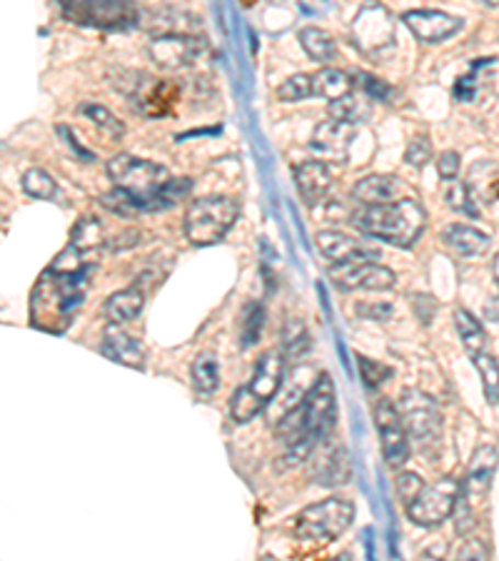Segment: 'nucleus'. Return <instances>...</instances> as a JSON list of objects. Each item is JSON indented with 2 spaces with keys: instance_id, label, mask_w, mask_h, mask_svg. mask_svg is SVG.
I'll return each instance as SVG.
<instances>
[{
  "instance_id": "35",
  "label": "nucleus",
  "mask_w": 499,
  "mask_h": 561,
  "mask_svg": "<svg viewBox=\"0 0 499 561\" xmlns=\"http://www.w3.org/2000/svg\"><path fill=\"white\" fill-rule=\"evenodd\" d=\"M103 205L107 210L121 215V217H131V215H138V213H150V203L143 201V197L128 193V190H121L115 187L113 193L103 195Z\"/></svg>"
},
{
  "instance_id": "10",
  "label": "nucleus",
  "mask_w": 499,
  "mask_h": 561,
  "mask_svg": "<svg viewBox=\"0 0 499 561\" xmlns=\"http://www.w3.org/2000/svg\"><path fill=\"white\" fill-rule=\"evenodd\" d=\"M460 500L462 484L455 477H442L440 482H434L432 486H424V490L407 504V517H410L417 527H440V524H444L452 514H455Z\"/></svg>"
},
{
  "instance_id": "47",
  "label": "nucleus",
  "mask_w": 499,
  "mask_h": 561,
  "mask_svg": "<svg viewBox=\"0 0 499 561\" xmlns=\"http://www.w3.org/2000/svg\"><path fill=\"white\" fill-rule=\"evenodd\" d=\"M360 78H362L360 85H362V90H365L370 98H375V101L389 103V93H393V90H389L385 83H379L377 78H370V76H360Z\"/></svg>"
},
{
  "instance_id": "3",
  "label": "nucleus",
  "mask_w": 499,
  "mask_h": 561,
  "mask_svg": "<svg viewBox=\"0 0 499 561\" xmlns=\"http://www.w3.org/2000/svg\"><path fill=\"white\" fill-rule=\"evenodd\" d=\"M352 222L370 238L389 242L395 248H410L420 240L428 225V213L415 197H399L385 205H362Z\"/></svg>"
},
{
  "instance_id": "11",
  "label": "nucleus",
  "mask_w": 499,
  "mask_h": 561,
  "mask_svg": "<svg viewBox=\"0 0 499 561\" xmlns=\"http://www.w3.org/2000/svg\"><path fill=\"white\" fill-rule=\"evenodd\" d=\"M107 178L113 180L115 187L128 190V193L150 203V197L170 180V170L152 160H143L135 156H115L107 162Z\"/></svg>"
},
{
  "instance_id": "36",
  "label": "nucleus",
  "mask_w": 499,
  "mask_h": 561,
  "mask_svg": "<svg viewBox=\"0 0 499 561\" xmlns=\"http://www.w3.org/2000/svg\"><path fill=\"white\" fill-rule=\"evenodd\" d=\"M472 362H475L479 377H483V389L489 404H499V362L487 355V352H477L472 355Z\"/></svg>"
},
{
  "instance_id": "37",
  "label": "nucleus",
  "mask_w": 499,
  "mask_h": 561,
  "mask_svg": "<svg viewBox=\"0 0 499 561\" xmlns=\"http://www.w3.org/2000/svg\"><path fill=\"white\" fill-rule=\"evenodd\" d=\"M23 190L31 197H35V201H50V197L56 195L58 185H56V180H53V175L45 173V170L33 168L23 175Z\"/></svg>"
},
{
  "instance_id": "15",
  "label": "nucleus",
  "mask_w": 499,
  "mask_h": 561,
  "mask_svg": "<svg viewBox=\"0 0 499 561\" xmlns=\"http://www.w3.org/2000/svg\"><path fill=\"white\" fill-rule=\"evenodd\" d=\"M332 279L340 289L355 293V289H370V293H385L393 289L397 277L377 262H350V265H334Z\"/></svg>"
},
{
  "instance_id": "28",
  "label": "nucleus",
  "mask_w": 499,
  "mask_h": 561,
  "mask_svg": "<svg viewBox=\"0 0 499 561\" xmlns=\"http://www.w3.org/2000/svg\"><path fill=\"white\" fill-rule=\"evenodd\" d=\"M352 85H355V80H352L350 72L338 70V68H322L320 72H315L313 76V90L317 98H325V101H338V98L352 93Z\"/></svg>"
},
{
  "instance_id": "26",
  "label": "nucleus",
  "mask_w": 499,
  "mask_h": 561,
  "mask_svg": "<svg viewBox=\"0 0 499 561\" xmlns=\"http://www.w3.org/2000/svg\"><path fill=\"white\" fill-rule=\"evenodd\" d=\"M143 305H145V297L140 289L128 287V289H117L115 295L107 297L103 305V312L111 324H123V322L135 320V317L140 314Z\"/></svg>"
},
{
  "instance_id": "40",
  "label": "nucleus",
  "mask_w": 499,
  "mask_h": 561,
  "mask_svg": "<svg viewBox=\"0 0 499 561\" xmlns=\"http://www.w3.org/2000/svg\"><path fill=\"white\" fill-rule=\"evenodd\" d=\"M358 365H360V375H362V379H365V385L370 389L383 387L387 379L393 377V369H389L387 365H383V362H377V359H370V357L358 355Z\"/></svg>"
},
{
  "instance_id": "48",
  "label": "nucleus",
  "mask_w": 499,
  "mask_h": 561,
  "mask_svg": "<svg viewBox=\"0 0 499 561\" xmlns=\"http://www.w3.org/2000/svg\"><path fill=\"white\" fill-rule=\"evenodd\" d=\"M60 135H63V138H66V142H68V148H72V150H76V152H78V156H80V158H83L86 162H93V160H95V156H93V152H88V150L83 148V145H80V142L76 140V135H72V130H68V128H60Z\"/></svg>"
},
{
  "instance_id": "16",
  "label": "nucleus",
  "mask_w": 499,
  "mask_h": 561,
  "mask_svg": "<svg viewBox=\"0 0 499 561\" xmlns=\"http://www.w3.org/2000/svg\"><path fill=\"white\" fill-rule=\"evenodd\" d=\"M402 21L417 41L430 45L455 38V35L465 28V21H462V18L442 11H428V8H417V11L405 13Z\"/></svg>"
},
{
  "instance_id": "42",
  "label": "nucleus",
  "mask_w": 499,
  "mask_h": 561,
  "mask_svg": "<svg viewBox=\"0 0 499 561\" xmlns=\"http://www.w3.org/2000/svg\"><path fill=\"white\" fill-rule=\"evenodd\" d=\"M307 347H310V334H307L305 324L297 320H290L285 328V350L295 357V355H303Z\"/></svg>"
},
{
  "instance_id": "17",
  "label": "nucleus",
  "mask_w": 499,
  "mask_h": 561,
  "mask_svg": "<svg viewBox=\"0 0 499 561\" xmlns=\"http://www.w3.org/2000/svg\"><path fill=\"white\" fill-rule=\"evenodd\" d=\"M317 250L328 257L332 265H350V262H372L379 257V250L372 248L370 242L350 238V234L338 230L317 232Z\"/></svg>"
},
{
  "instance_id": "51",
  "label": "nucleus",
  "mask_w": 499,
  "mask_h": 561,
  "mask_svg": "<svg viewBox=\"0 0 499 561\" xmlns=\"http://www.w3.org/2000/svg\"><path fill=\"white\" fill-rule=\"evenodd\" d=\"M492 273H495V279H497V285H499V255L495 257V265H492Z\"/></svg>"
},
{
  "instance_id": "46",
  "label": "nucleus",
  "mask_w": 499,
  "mask_h": 561,
  "mask_svg": "<svg viewBox=\"0 0 499 561\" xmlns=\"http://www.w3.org/2000/svg\"><path fill=\"white\" fill-rule=\"evenodd\" d=\"M438 173L447 183V180H455L460 175V156L455 150H444L438 158Z\"/></svg>"
},
{
  "instance_id": "7",
  "label": "nucleus",
  "mask_w": 499,
  "mask_h": 561,
  "mask_svg": "<svg viewBox=\"0 0 499 561\" xmlns=\"http://www.w3.org/2000/svg\"><path fill=\"white\" fill-rule=\"evenodd\" d=\"M66 21L98 31H125L140 23V11L133 0H58Z\"/></svg>"
},
{
  "instance_id": "32",
  "label": "nucleus",
  "mask_w": 499,
  "mask_h": 561,
  "mask_svg": "<svg viewBox=\"0 0 499 561\" xmlns=\"http://www.w3.org/2000/svg\"><path fill=\"white\" fill-rule=\"evenodd\" d=\"M455 328L462 340V345L467 347L469 355H477V352L487 350V334L485 328L475 320V314L467 310H457L455 312Z\"/></svg>"
},
{
  "instance_id": "44",
  "label": "nucleus",
  "mask_w": 499,
  "mask_h": 561,
  "mask_svg": "<svg viewBox=\"0 0 499 561\" xmlns=\"http://www.w3.org/2000/svg\"><path fill=\"white\" fill-rule=\"evenodd\" d=\"M422 490H424V484H422V479L417 477V474L402 472V474L397 477V494H399V500H402L405 504H410Z\"/></svg>"
},
{
  "instance_id": "27",
  "label": "nucleus",
  "mask_w": 499,
  "mask_h": 561,
  "mask_svg": "<svg viewBox=\"0 0 499 561\" xmlns=\"http://www.w3.org/2000/svg\"><path fill=\"white\" fill-rule=\"evenodd\" d=\"M499 465V455L495 447H479L475 451V457L469 461V472H467V486L472 492L483 494L489 490V484H492V477H495V469Z\"/></svg>"
},
{
  "instance_id": "13",
  "label": "nucleus",
  "mask_w": 499,
  "mask_h": 561,
  "mask_svg": "<svg viewBox=\"0 0 499 561\" xmlns=\"http://www.w3.org/2000/svg\"><path fill=\"white\" fill-rule=\"evenodd\" d=\"M375 422H377L379 437H383L385 461L393 469L402 467L407 457H410V434L405 430L399 407L389 400H379L375 404Z\"/></svg>"
},
{
  "instance_id": "45",
  "label": "nucleus",
  "mask_w": 499,
  "mask_h": 561,
  "mask_svg": "<svg viewBox=\"0 0 499 561\" xmlns=\"http://www.w3.org/2000/svg\"><path fill=\"white\" fill-rule=\"evenodd\" d=\"M358 314L362 320H372V322H387L389 317H393V305L387 302H365V305H358Z\"/></svg>"
},
{
  "instance_id": "6",
  "label": "nucleus",
  "mask_w": 499,
  "mask_h": 561,
  "mask_svg": "<svg viewBox=\"0 0 499 561\" xmlns=\"http://www.w3.org/2000/svg\"><path fill=\"white\" fill-rule=\"evenodd\" d=\"M240 205L233 197L213 195V197H200L185 213V238L197 248L215 245L238 220Z\"/></svg>"
},
{
  "instance_id": "21",
  "label": "nucleus",
  "mask_w": 499,
  "mask_h": 561,
  "mask_svg": "<svg viewBox=\"0 0 499 561\" xmlns=\"http://www.w3.org/2000/svg\"><path fill=\"white\" fill-rule=\"evenodd\" d=\"M472 201L479 205H495L499 201V162L479 160L469 168L465 180Z\"/></svg>"
},
{
  "instance_id": "4",
  "label": "nucleus",
  "mask_w": 499,
  "mask_h": 561,
  "mask_svg": "<svg viewBox=\"0 0 499 561\" xmlns=\"http://www.w3.org/2000/svg\"><path fill=\"white\" fill-rule=\"evenodd\" d=\"M283 377H285V359L280 352H268L262 355L256 375L248 385H242L238 392H235L233 402H230V414L238 424H245L250 420H256L258 414L265 410V407L275 400L277 389L283 387Z\"/></svg>"
},
{
  "instance_id": "24",
  "label": "nucleus",
  "mask_w": 499,
  "mask_h": 561,
  "mask_svg": "<svg viewBox=\"0 0 499 561\" xmlns=\"http://www.w3.org/2000/svg\"><path fill=\"white\" fill-rule=\"evenodd\" d=\"M313 474H315V482L322 484V486H340L350 479V459H348V451L342 447L338 449H330L325 451V455L317 457L315 467H313Z\"/></svg>"
},
{
  "instance_id": "22",
  "label": "nucleus",
  "mask_w": 499,
  "mask_h": 561,
  "mask_svg": "<svg viewBox=\"0 0 499 561\" xmlns=\"http://www.w3.org/2000/svg\"><path fill=\"white\" fill-rule=\"evenodd\" d=\"M103 355L125 367L143 369L145 365V352L140 347V342L133 340L131 334H125L123 330H117L115 324L107 328L103 334Z\"/></svg>"
},
{
  "instance_id": "39",
  "label": "nucleus",
  "mask_w": 499,
  "mask_h": 561,
  "mask_svg": "<svg viewBox=\"0 0 499 561\" xmlns=\"http://www.w3.org/2000/svg\"><path fill=\"white\" fill-rule=\"evenodd\" d=\"M444 203H447L452 210H457V213H465V215H472V217L479 215L477 203L472 201L467 185L457 183V180H447V190H444Z\"/></svg>"
},
{
  "instance_id": "52",
  "label": "nucleus",
  "mask_w": 499,
  "mask_h": 561,
  "mask_svg": "<svg viewBox=\"0 0 499 561\" xmlns=\"http://www.w3.org/2000/svg\"><path fill=\"white\" fill-rule=\"evenodd\" d=\"M479 3L487 5V8H499V0H479Z\"/></svg>"
},
{
  "instance_id": "49",
  "label": "nucleus",
  "mask_w": 499,
  "mask_h": 561,
  "mask_svg": "<svg viewBox=\"0 0 499 561\" xmlns=\"http://www.w3.org/2000/svg\"><path fill=\"white\" fill-rule=\"evenodd\" d=\"M465 557H477V559H485V557H487V549H485L483 545H477L475 539H472L469 545H465V549L460 551V559H465Z\"/></svg>"
},
{
  "instance_id": "18",
  "label": "nucleus",
  "mask_w": 499,
  "mask_h": 561,
  "mask_svg": "<svg viewBox=\"0 0 499 561\" xmlns=\"http://www.w3.org/2000/svg\"><path fill=\"white\" fill-rule=\"evenodd\" d=\"M334 178L330 173V165L322 160H305L295 168V185L303 195L307 207H315L328 201Z\"/></svg>"
},
{
  "instance_id": "25",
  "label": "nucleus",
  "mask_w": 499,
  "mask_h": 561,
  "mask_svg": "<svg viewBox=\"0 0 499 561\" xmlns=\"http://www.w3.org/2000/svg\"><path fill=\"white\" fill-rule=\"evenodd\" d=\"M397 190H399L397 178L367 175L358 180V185L352 187V197H355L360 205H385L395 201Z\"/></svg>"
},
{
  "instance_id": "31",
  "label": "nucleus",
  "mask_w": 499,
  "mask_h": 561,
  "mask_svg": "<svg viewBox=\"0 0 499 561\" xmlns=\"http://www.w3.org/2000/svg\"><path fill=\"white\" fill-rule=\"evenodd\" d=\"M70 245L78 248L83 255H93L105 245V230L98 222V217H80L70 234Z\"/></svg>"
},
{
  "instance_id": "14",
  "label": "nucleus",
  "mask_w": 499,
  "mask_h": 561,
  "mask_svg": "<svg viewBox=\"0 0 499 561\" xmlns=\"http://www.w3.org/2000/svg\"><path fill=\"white\" fill-rule=\"evenodd\" d=\"M399 414H402L407 434L420 445H428V442L440 437V412L434 410L430 397L407 389L402 394V404H399Z\"/></svg>"
},
{
  "instance_id": "29",
  "label": "nucleus",
  "mask_w": 499,
  "mask_h": 561,
  "mask_svg": "<svg viewBox=\"0 0 499 561\" xmlns=\"http://www.w3.org/2000/svg\"><path fill=\"white\" fill-rule=\"evenodd\" d=\"M372 98L367 95H358V93H348L338 98V101L330 103V117L332 121H340L344 125H355L365 123L370 113H372V105H370Z\"/></svg>"
},
{
  "instance_id": "20",
  "label": "nucleus",
  "mask_w": 499,
  "mask_h": 561,
  "mask_svg": "<svg viewBox=\"0 0 499 561\" xmlns=\"http://www.w3.org/2000/svg\"><path fill=\"white\" fill-rule=\"evenodd\" d=\"M152 38L156 35H197L200 33V21L195 15L178 11V8H158V11H150L140 21Z\"/></svg>"
},
{
  "instance_id": "9",
  "label": "nucleus",
  "mask_w": 499,
  "mask_h": 561,
  "mask_svg": "<svg viewBox=\"0 0 499 561\" xmlns=\"http://www.w3.org/2000/svg\"><path fill=\"white\" fill-rule=\"evenodd\" d=\"M350 35L362 56L385 58L395 48L393 15L379 3H365L350 25Z\"/></svg>"
},
{
  "instance_id": "33",
  "label": "nucleus",
  "mask_w": 499,
  "mask_h": 561,
  "mask_svg": "<svg viewBox=\"0 0 499 561\" xmlns=\"http://www.w3.org/2000/svg\"><path fill=\"white\" fill-rule=\"evenodd\" d=\"M190 375H193V385L200 394H213L215 389L220 387V367H217V359L211 352H203V355L193 362Z\"/></svg>"
},
{
  "instance_id": "43",
  "label": "nucleus",
  "mask_w": 499,
  "mask_h": 561,
  "mask_svg": "<svg viewBox=\"0 0 499 561\" xmlns=\"http://www.w3.org/2000/svg\"><path fill=\"white\" fill-rule=\"evenodd\" d=\"M430 158H432V142L428 138H415L405 152L407 165L412 168H424L430 162Z\"/></svg>"
},
{
  "instance_id": "34",
  "label": "nucleus",
  "mask_w": 499,
  "mask_h": 561,
  "mask_svg": "<svg viewBox=\"0 0 499 561\" xmlns=\"http://www.w3.org/2000/svg\"><path fill=\"white\" fill-rule=\"evenodd\" d=\"M78 113L80 115H86L90 123L95 125L98 130H103L107 138L111 140H121L123 135H125V125L117 121V117L107 111V107H103V105H95V103H83L78 107Z\"/></svg>"
},
{
  "instance_id": "8",
  "label": "nucleus",
  "mask_w": 499,
  "mask_h": 561,
  "mask_svg": "<svg viewBox=\"0 0 499 561\" xmlns=\"http://www.w3.org/2000/svg\"><path fill=\"white\" fill-rule=\"evenodd\" d=\"M352 517H355V506L340 496H330L297 514L295 537L307 545H330L350 527Z\"/></svg>"
},
{
  "instance_id": "38",
  "label": "nucleus",
  "mask_w": 499,
  "mask_h": 561,
  "mask_svg": "<svg viewBox=\"0 0 499 561\" xmlns=\"http://www.w3.org/2000/svg\"><path fill=\"white\" fill-rule=\"evenodd\" d=\"M313 95H315L313 76H293L277 88L280 103H299V101H307V98H313Z\"/></svg>"
},
{
  "instance_id": "2",
  "label": "nucleus",
  "mask_w": 499,
  "mask_h": 561,
  "mask_svg": "<svg viewBox=\"0 0 499 561\" xmlns=\"http://www.w3.org/2000/svg\"><path fill=\"white\" fill-rule=\"evenodd\" d=\"M88 287V270H45L31 295L33 328L53 334L66 332L86 302Z\"/></svg>"
},
{
  "instance_id": "50",
  "label": "nucleus",
  "mask_w": 499,
  "mask_h": 561,
  "mask_svg": "<svg viewBox=\"0 0 499 561\" xmlns=\"http://www.w3.org/2000/svg\"><path fill=\"white\" fill-rule=\"evenodd\" d=\"M485 314H487V320L499 322V297H492V300L485 305Z\"/></svg>"
},
{
  "instance_id": "12",
  "label": "nucleus",
  "mask_w": 499,
  "mask_h": 561,
  "mask_svg": "<svg viewBox=\"0 0 499 561\" xmlns=\"http://www.w3.org/2000/svg\"><path fill=\"white\" fill-rule=\"evenodd\" d=\"M205 43L200 35H156L148 45V58L160 70H185L200 60Z\"/></svg>"
},
{
  "instance_id": "1",
  "label": "nucleus",
  "mask_w": 499,
  "mask_h": 561,
  "mask_svg": "<svg viewBox=\"0 0 499 561\" xmlns=\"http://www.w3.org/2000/svg\"><path fill=\"white\" fill-rule=\"evenodd\" d=\"M334 417H338V392L332 377L320 375L293 410L277 422V439L287 447L280 469H293L310 459L325 434L332 430Z\"/></svg>"
},
{
  "instance_id": "19",
  "label": "nucleus",
  "mask_w": 499,
  "mask_h": 561,
  "mask_svg": "<svg viewBox=\"0 0 499 561\" xmlns=\"http://www.w3.org/2000/svg\"><path fill=\"white\" fill-rule=\"evenodd\" d=\"M352 140H355V128L340 121H322L313 135V150L317 156L328 158L332 162H344L350 156Z\"/></svg>"
},
{
  "instance_id": "5",
  "label": "nucleus",
  "mask_w": 499,
  "mask_h": 561,
  "mask_svg": "<svg viewBox=\"0 0 499 561\" xmlns=\"http://www.w3.org/2000/svg\"><path fill=\"white\" fill-rule=\"evenodd\" d=\"M111 85L135 105L145 117H162L180 101V88L170 80L150 78L140 70H113Z\"/></svg>"
},
{
  "instance_id": "23",
  "label": "nucleus",
  "mask_w": 499,
  "mask_h": 561,
  "mask_svg": "<svg viewBox=\"0 0 499 561\" xmlns=\"http://www.w3.org/2000/svg\"><path fill=\"white\" fill-rule=\"evenodd\" d=\"M442 245L457 252V255L475 257L489 250V238L483 230L469 228V225H450V228L442 232Z\"/></svg>"
},
{
  "instance_id": "41",
  "label": "nucleus",
  "mask_w": 499,
  "mask_h": 561,
  "mask_svg": "<svg viewBox=\"0 0 499 561\" xmlns=\"http://www.w3.org/2000/svg\"><path fill=\"white\" fill-rule=\"evenodd\" d=\"M262 322H265V312L258 302H252L242 317V347H252L260 340Z\"/></svg>"
},
{
  "instance_id": "30",
  "label": "nucleus",
  "mask_w": 499,
  "mask_h": 561,
  "mask_svg": "<svg viewBox=\"0 0 499 561\" xmlns=\"http://www.w3.org/2000/svg\"><path fill=\"white\" fill-rule=\"evenodd\" d=\"M299 45H303L307 56L322 62V66H330V62L338 58V43H334L332 35L322 28L299 31Z\"/></svg>"
}]
</instances>
